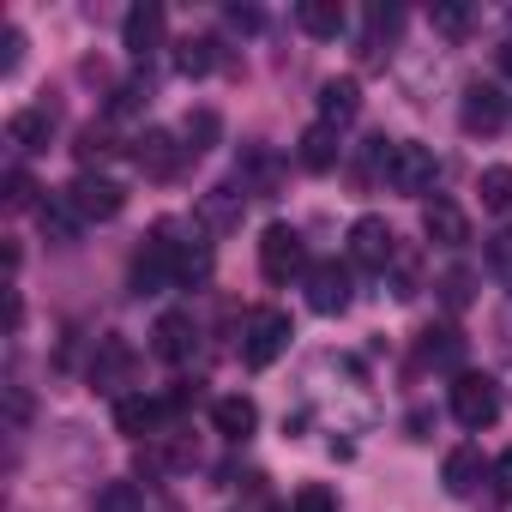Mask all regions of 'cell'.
<instances>
[{"instance_id": "obj_19", "label": "cell", "mask_w": 512, "mask_h": 512, "mask_svg": "<svg viewBox=\"0 0 512 512\" xmlns=\"http://www.w3.org/2000/svg\"><path fill=\"white\" fill-rule=\"evenodd\" d=\"M151 350H157L163 362H187V356H193V320H187V314H163V320L151 326Z\"/></svg>"}, {"instance_id": "obj_17", "label": "cell", "mask_w": 512, "mask_h": 512, "mask_svg": "<svg viewBox=\"0 0 512 512\" xmlns=\"http://www.w3.org/2000/svg\"><path fill=\"white\" fill-rule=\"evenodd\" d=\"M362 115V85L356 79H326L320 85V121L326 127H344V121H356Z\"/></svg>"}, {"instance_id": "obj_10", "label": "cell", "mask_w": 512, "mask_h": 512, "mask_svg": "<svg viewBox=\"0 0 512 512\" xmlns=\"http://www.w3.org/2000/svg\"><path fill=\"white\" fill-rule=\"evenodd\" d=\"M308 308H314V314H326V320L350 308V272H344L338 260H326V266H314V272H308Z\"/></svg>"}, {"instance_id": "obj_36", "label": "cell", "mask_w": 512, "mask_h": 512, "mask_svg": "<svg viewBox=\"0 0 512 512\" xmlns=\"http://www.w3.org/2000/svg\"><path fill=\"white\" fill-rule=\"evenodd\" d=\"M440 302H446V308H464V302H470V272H446V278H440Z\"/></svg>"}, {"instance_id": "obj_37", "label": "cell", "mask_w": 512, "mask_h": 512, "mask_svg": "<svg viewBox=\"0 0 512 512\" xmlns=\"http://www.w3.org/2000/svg\"><path fill=\"white\" fill-rule=\"evenodd\" d=\"M488 482H494V494H500V500H512V446L488 464Z\"/></svg>"}, {"instance_id": "obj_39", "label": "cell", "mask_w": 512, "mask_h": 512, "mask_svg": "<svg viewBox=\"0 0 512 512\" xmlns=\"http://www.w3.org/2000/svg\"><path fill=\"white\" fill-rule=\"evenodd\" d=\"M25 326V302H19V290H7V332H19Z\"/></svg>"}, {"instance_id": "obj_16", "label": "cell", "mask_w": 512, "mask_h": 512, "mask_svg": "<svg viewBox=\"0 0 512 512\" xmlns=\"http://www.w3.org/2000/svg\"><path fill=\"white\" fill-rule=\"evenodd\" d=\"M482 476H488V464H482V452L476 446H452L446 452V470H440V482H446V494H476L482 488Z\"/></svg>"}, {"instance_id": "obj_38", "label": "cell", "mask_w": 512, "mask_h": 512, "mask_svg": "<svg viewBox=\"0 0 512 512\" xmlns=\"http://www.w3.org/2000/svg\"><path fill=\"white\" fill-rule=\"evenodd\" d=\"M434 25H440L446 37H458V31H464V7H434Z\"/></svg>"}, {"instance_id": "obj_7", "label": "cell", "mask_w": 512, "mask_h": 512, "mask_svg": "<svg viewBox=\"0 0 512 512\" xmlns=\"http://www.w3.org/2000/svg\"><path fill=\"white\" fill-rule=\"evenodd\" d=\"M67 199H73V211L85 217V223H109V217H121V205H127V193H121V181H109V175H79L73 187H67Z\"/></svg>"}, {"instance_id": "obj_28", "label": "cell", "mask_w": 512, "mask_h": 512, "mask_svg": "<svg viewBox=\"0 0 512 512\" xmlns=\"http://www.w3.org/2000/svg\"><path fill=\"white\" fill-rule=\"evenodd\" d=\"M422 356L440 362V368H458V362H464V338H458V326H428V332H422Z\"/></svg>"}, {"instance_id": "obj_22", "label": "cell", "mask_w": 512, "mask_h": 512, "mask_svg": "<svg viewBox=\"0 0 512 512\" xmlns=\"http://www.w3.org/2000/svg\"><path fill=\"white\" fill-rule=\"evenodd\" d=\"M49 133H55V115H49V109H19V115L7 121V139H13L19 151H49Z\"/></svg>"}, {"instance_id": "obj_35", "label": "cell", "mask_w": 512, "mask_h": 512, "mask_svg": "<svg viewBox=\"0 0 512 512\" xmlns=\"http://www.w3.org/2000/svg\"><path fill=\"white\" fill-rule=\"evenodd\" d=\"M19 61H25V31L7 25L0 31V73H19Z\"/></svg>"}, {"instance_id": "obj_34", "label": "cell", "mask_w": 512, "mask_h": 512, "mask_svg": "<svg viewBox=\"0 0 512 512\" xmlns=\"http://www.w3.org/2000/svg\"><path fill=\"white\" fill-rule=\"evenodd\" d=\"M488 266H494L500 284H512V229H500V235L488 241Z\"/></svg>"}, {"instance_id": "obj_4", "label": "cell", "mask_w": 512, "mask_h": 512, "mask_svg": "<svg viewBox=\"0 0 512 512\" xmlns=\"http://www.w3.org/2000/svg\"><path fill=\"white\" fill-rule=\"evenodd\" d=\"M260 272H266V284H290V278H302V272H308L302 229H290V223H272V229L260 235Z\"/></svg>"}, {"instance_id": "obj_40", "label": "cell", "mask_w": 512, "mask_h": 512, "mask_svg": "<svg viewBox=\"0 0 512 512\" xmlns=\"http://www.w3.org/2000/svg\"><path fill=\"white\" fill-rule=\"evenodd\" d=\"M500 73L512 79V31H506V43H500Z\"/></svg>"}, {"instance_id": "obj_15", "label": "cell", "mask_w": 512, "mask_h": 512, "mask_svg": "<svg viewBox=\"0 0 512 512\" xmlns=\"http://www.w3.org/2000/svg\"><path fill=\"white\" fill-rule=\"evenodd\" d=\"M211 428H217L223 440H247L253 428H260V404L241 398V392H229V398H217V404H211Z\"/></svg>"}, {"instance_id": "obj_26", "label": "cell", "mask_w": 512, "mask_h": 512, "mask_svg": "<svg viewBox=\"0 0 512 512\" xmlns=\"http://www.w3.org/2000/svg\"><path fill=\"white\" fill-rule=\"evenodd\" d=\"M211 67H217V43L211 37H181L175 43V73L181 79H205Z\"/></svg>"}, {"instance_id": "obj_3", "label": "cell", "mask_w": 512, "mask_h": 512, "mask_svg": "<svg viewBox=\"0 0 512 512\" xmlns=\"http://www.w3.org/2000/svg\"><path fill=\"white\" fill-rule=\"evenodd\" d=\"M290 338H296L290 314H278V308L247 314V326H241V362H247V368H272V362L290 350Z\"/></svg>"}, {"instance_id": "obj_24", "label": "cell", "mask_w": 512, "mask_h": 512, "mask_svg": "<svg viewBox=\"0 0 512 512\" xmlns=\"http://www.w3.org/2000/svg\"><path fill=\"white\" fill-rule=\"evenodd\" d=\"M217 139H223L217 109H187V121H181V151H187V157H205Z\"/></svg>"}, {"instance_id": "obj_14", "label": "cell", "mask_w": 512, "mask_h": 512, "mask_svg": "<svg viewBox=\"0 0 512 512\" xmlns=\"http://www.w3.org/2000/svg\"><path fill=\"white\" fill-rule=\"evenodd\" d=\"M127 374H133V350L109 332V338H97V362H91V386H103V392H121L127 386Z\"/></svg>"}, {"instance_id": "obj_12", "label": "cell", "mask_w": 512, "mask_h": 512, "mask_svg": "<svg viewBox=\"0 0 512 512\" xmlns=\"http://www.w3.org/2000/svg\"><path fill=\"white\" fill-rule=\"evenodd\" d=\"M422 235L440 241V247H464V241H470V217H464L452 199H428V205H422Z\"/></svg>"}, {"instance_id": "obj_29", "label": "cell", "mask_w": 512, "mask_h": 512, "mask_svg": "<svg viewBox=\"0 0 512 512\" xmlns=\"http://www.w3.org/2000/svg\"><path fill=\"white\" fill-rule=\"evenodd\" d=\"M91 512H145V494L133 482H103L97 500H91Z\"/></svg>"}, {"instance_id": "obj_18", "label": "cell", "mask_w": 512, "mask_h": 512, "mask_svg": "<svg viewBox=\"0 0 512 512\" xmlns=\"http://www.w3.org/2000/svg\"><path fill=\"white\" fill-rule=\"evenodd\" d=\"M296 157H302V169H314V175H332V169H338V157H344V139H338V127H326V121H320V127H308Z\"/></svg>"}, {"instance_id": "obj_23", "label": "cell", "mask_w": 512, "mask_h": 512, "mask_svg": "<svg viewBox=\"0 0 512 512\" xmlns=\"http://www.w3.org/2000/svg\"><path fill=\"white\" fill-rule=\"evenodd\" d=\"M398 37V13L392 7H368V19H362V61H386V43Z\"/></svg>"}, {"instance_id": "obj_33", "label": "cell", "mask_w": 512, "mask_h": 512, "mask_svg": "<svg viewBox=\"0 0 512 512\" xmlns=\"http://www.w3.org/2000/svg\"><path fill=\"white\" fill-rule=\"evenodd\" d=\"M290 512H338V494H332L326 482H308V488L290 500Z\"/></svg>"}, {"instance_id": "obj_5", "label": "cell", "mask_w": 512, "mask_h": 512, "mask_svg": "<svg viewBox=\"0 0 512 512\" xmlns=\"http://www.w3.org/2000/svg\"><path fill=\"white\" fill-rule=\"evenodd\" d=\"M452 416L464 428H494L500 422V386L488 374H458L452 380Z\"/></svg>"}, {"instance_id": "obj_2", "label": "cell", "mask_w": 512, "mask_h": 512, "mask_svg": "<svg viewBox=\"0 0 512 512\" xmlns=\"http://www.w3.org/2000/svg\"><path fill=\"white\" fill-rule=\"evenodd\" d=\"M380 175H386V187H392V193H410V199H422V193H434V175H440V163H434V151H428V145L392 139V151H386Z\"/></svg>"}, {"instance_id": "obj_30", "label": "cell", "mask_w": 512, "mask_h": 512, "mask_svg": "<svg viewBox=\"0 0 512 512\" xmlns=\"http://www.w3.org/2000/svg\"><path fill=\"white\" fill-rule=\"evenodd\" d=\"M211 278V247H193V241H181V266H175V290H193V284H205Z\"/></svg>"}, {"instance_id": "obj_32", "label": "cell", "mask_w": 512, "mask_h": 512, "mask_svg": "<svg viewBox=\"0 0 512 512\" xmlns=\"http://www.w3.org/2000/svg\"><path fill=\"white\" fill-rule=\"evenodd\" d=\"M73 151H79V163H85V169H91V163H103V157L115 151V145H109V127H103V121L79 127V145H73Z\"/></svg>"}, {"instance_id": "obj_13", "label": "cell", "mask_w": 512, "mask_h": 512, "mask_svg": "<svg viewBox=\"0 0 512 512\" xmlns=\"http://www.w3.org/2000/svg\"><path fill=\"white\" fill-rule=\"evenodd\" d=\"M157 422H163V398H145V392L115 398V428H121L127 440H151Z\"/></svg>"}, {"instance_id": "obj_20", "label": "cell", "mask_w": 512, "mask_h": 512, "mask_svg": "<svg viewBox=\"0 0 512 512\" xmlns=\"http://www.w3.org/2000/svg\"><path fill=\"white\" fill-rule=\"evenodd\" d=\"M37 223H43V235H49V241H61V247L85 229V217L73 211V199H67V193H49V199L37 205Z\"/></svg>"}, {"instance_id": "obj_27", "label": "cell", "mask_w": 512, "mask_h": 512, "mask_svg": "<svg viewBox=\"0 0 512 512\" xmlns=\"http://www.w3.org/2000/svg\"><path fill=\"white\" fill-rule=\"evenodd\" d=\"M199 223H211V229L241 223V193H235V187H211V193L199 199Z\"/></svg>"}, {"instance_id": "obj_31", "label": "cell", "mask_w": 512, "mask_h": 512, "mask_svg": "<svg viewBox=\"0 0 512 512\" xmlns=\"http://www.w3.org/2000/svg\"><path fill=\"white\" fill-rule=\"evenodd\" d=\"M0 199H7V211H31V205H37V181L13 163V169H7V181H0Z\"/></svg>"}, {"instance_id": "obj_11", "label": "cell", "mask_w": 512, "mask_h": 512, "mask_svg": "<svg viewBox=\"0 0 512 512\" xmlns=\"http://www.w3.org/2000/svg\"><path fill=\"white\" fill-rule=\"evenodd\" d=\"M157 43H163V7H157V0H139V7L121 19V49L145 61Z\"/></svg>"}, {"instance_id": "obj_9", "label": "cell", "mask_w": 512, "mask_h": 512, "mask_svg": "<svg viewBox=\"0 0 512 512\" xmlns=\"http://www.w3.org/2000/svg\"><path fill=\"white\" fill-rule=\"evenodd\" d=\"M181 145H175V133H163V127H145L139 139H133V163L145 169V175H157V181H169L175 169H181Z\"/></svg>"}, {"instance_id": "obj_6", "label": "cell", "mask_w": 512, "mask_h": 512, "mask_svg": "<svg viewBox=\"0 0 512 512\" xmlns=\"http://www.w3.org/2000/svg\"><path fill=\"white\" fill-rule=\"evenodd\" d=\"M350 260L368 266V272H386L398 260V235H392L386 217H356L350 223Z\"/></svg>"}, {"instance_id": "obj_21", "label": "cell", "mask_w": 512, "mask_h": 512, "mask_svg": "<svg viewBox=\"0 0 512 512\" xmlns=\"http://www.w3.org/2000/svg\"><path fill=\"white\" fill-rule=\"evenodd\" d=\"M296 25H302L314 43H332V37L344 31V7H338V0H302V7H296Z\"/></svg>"}, {"instance_id": "obj_1", "label": "cell", "mask_w": 512, "mask_h": 512, "mask_svg": "<svg viewBox=\"0 0 512 512\" xmlns=\"http://www.w3.org/2000/svg\"><path fill=\"white\" fill-rule=\"evenodd\" d=\"M175 266H181L175 223H157V229L145 235V247L133 253V296H163V290H175Z\"/></svg>"}, {"instance_id": "obj_25", "label": "cell", "mask_w": 512, "mask_h": 512, "mask_svg": "<svg viewBox=\"0 0 512 512\" xmlns=\"http://www.w3.org/2000/svg\"><path fill=\"white\" fill-rule=\"evenodd\" d=\"M476 193H482V205H488L494 217H512V163H488V169L476 175Z\"/></svg>"}, {"instance_id": "obj_8", "label": "cell", "mask_w": 512, "mask_h": 512, "mask_svg": "<svg viewBox=\"0 0 512 512\" xmlns=\"http://www.w3.org/2000/svg\"><path fill=\"white\" fill-rule=\"evenodd\" d=\"M458 121H464V133H500V121H506V97L494 91V85H464V103H458Z\"/></svg>"}]
</instances>
